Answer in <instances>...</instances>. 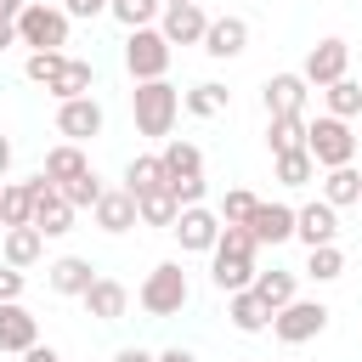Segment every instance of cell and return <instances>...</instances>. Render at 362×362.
<instances>
[{"label": "cell", "instance_id": "29", "mask_svg": "<svg viewBox=\"0 0 362 362\" xmlns=\"http://www.w3.org/2000/svg\"><path fill=\"white\" fill-rule=\"evenodd\" d=\"M170 175H164V164H158V153H136L130 164H124V192L130 198H141V192H153V187H164Z\"/></svg>", "mask_w": 362, "mask_h": 362}, {"label": "cell", "instance_id": "11", "mask_svg": "<svg viewBox=\"0 0 362 362\" xmlns=\"http://www.w3.org/2000/svg\"><path fill=\"white\" fill-rule=\"evenodd\" d=\"M204 28H209V17H204L198 0H187V6H164V11H158V34L170 40V51H175V45H204Z\"/></svg>", "mask_w": 362, "mask_h": 362}, {"label": "cell", "instance_id": "1", "mask_svg": "<svg viewBox=\"0 0 362 362\" xmlns=\"http://www.w3.org/2000/svg\"><path fill=\"white\" fill-rule=\"evenodd\" d=\"M255 255H260V243L249 238V226H221V238H215V249H209V283L221 288V294H238V288H249L255 283Z\"/></svg>", "mask_w": 362, "mask_h": 362}, {"label": "cell", "instance_id": "23", "mask_svg": "<svg viewBox=\"0 0 362 362\" xmlns=\"http://www.w3.org/2000/svg\"><path fill=\"white\" fill-rule=\"evenodd\" d=\"M40 255H45V238H40L34 226H11V232L0 238V260H6V266H17V272H28Z\"/></svg>", "mask_w": 362, "mask_h": 362}, {"label": "cell", "instance_id": "20", "mask_svg": "<svg viewBox=\"0 0 362 362\" xmlns=\"http://www.w3.org/2000/svg\"><path fill=\"white\" fill-rule=\"evenodd\" d=\"M90 215H96V226H102V232H113V238H119V232H130V226H136V198H130L124 187H107V192L96 198V209H90Z\"/></svg>", "mask_w": 362, "mask_h": 362}, {"label": "cell", "instance_id": "16", "mask_svg": "<svg viewBox=\"0 0 362 362\" xmlns=\"http://www.w3.org/2000/svg\"><path fill=\"white\" fill-rule=\"evenodd\" d=\"M204 51H209L215 62L243 57V51H249V23H243V17H209V28H204Z\"/></svg>", "mask_w": 362, "mask_h": 362}, {"label": "cell", "instance_id": "48", "mask_svg": "<svg viewBox=\"0 0 362 362\" xmlns=\"http://www.w3.org/2000/svg\"><path fill=\"white\" fill-rule=\"evenodd\" d=\"M11 170V136H0V175Z\"/></svg>", "mask_w": 362, "mask_h": 362}, {"label": "cell", "instance_id": "21", "mask_svg": "<svg viewBox=\"0 0 362 362\" xmlns=\"http://www.w3.org/2000/svg\"><path fill=\"white\" fill-rule=\"evenodd\" d=\"M90 170V158L79 153V141H62V147H51L45 153V164H40V175L51 181V187H68V181H79Z\"/></svg>", "mask_w": 362, "mask_h": 362}, {"label": "cell", "instance_id": "34", "mask_svg": "<svg viewBox=\"0 0 362 362\" xmlns=\"http://www.w3.org/2000/svg\"><path fill=\"white\" fill-rule=\"evenodd\" d=\"M266 147H272V158L305 147V119H266Z\"/></svg>", "mask_w": 362, "mask_h": 362}, {"label": "cell", "instance_id": "22", "mask_svg": "<svg viewBox=\"0 0 362 362\" xmlns=\"http://www.w3.org/2000/svg\"><path fill=\"white\" fill-rule=\"evenodd\" d=\"M226 317H232V328H238V334H266V328H272V311L260 305V294H255V288L226 294Z\"/></svg>", "mask_w": 362, "mask_h": 362}, {"label": "cell", "instance_id": "13", "mask_svg": "<svg viewBox=\"0 0 362 362\" xmlns=\"http://www.w3.org/2000/svg\"><path fill=\"white\" fill-rule=\"evenodd\" d=\"M57 130H62L68 141L102 136V102H96V96H74V102H57Z\"/></svg>", "mask_w": 362, "mask_h": 362}, {"label": "cell", "instance_id": "35", "mask_svg": "<svg viewBox=\"0 0 362 362\" xmlns=\"http://www.w3.org/2000/svg\"><path fill=\"white\" fill-rule=\"evenodd\" d=\"M322 96H328V113H334V119H345V124L362 113V85H356V79H339V85H328Z\"/></svg>", "mask_w": 362, "mask_h": 362}, {"label": "cell", "instance_id": "4", "mask_svg": "<svg viewBox=\"0 0 362 362\" xmlns=\"http://www.w3.org/2000/svg\"><path fill=\"white\" fill-rule=\"evenodd\" d=\"M187 300H192V288H187L181 260H158V266L147 272V283L136 288V305H141L147 317H175Z\"/></svg>", "mask_w": 362, "mask_h": 362}, {"label": "cell", "instance_id": "30", "mask_svg": "<svg viewBox=\"0 0 362 362\" xmlns=\"http://www.w3.org/2000/svg\"><path fill=\"white\" fill-rule=\"evenodd\" d=\"M28 215H34V192H28V181H6V187H0V232L28 226Z\"/></svg>", "mask_w": 362, "mask_h": 362}, {"label": "cell", "instance_id": "46", "mask_svg": "<svg viewBox=\"0 0 362 362\" xmlns=\"http://www.w3.org/2000/svg\"><path fill=\"white\" fill-rule=\"evenodd\" d=\"M23 6H28V0H0V23H17V17H23Z\"/></svg>", "mask_w": 362, "mask_h": 362}, {"label": "cell", "instance_id": "10", "mask_svg": "<svg viewBox=\"0 0 362 362\" xmlns=\"http://www.w3.org/2000/svg\"><path fill=\"white\" fill-rule=\"evenodd\" d=\"M305 79L300 74H272L260 85V102H266V119H305Z\"/></svg>", "mask_w": 362, "mask_h": 362}, {"label": "cell", "instance_id": "41", "mask_svg": "<svg viewBox=\"0 0 362 362\" xmlns=\"http://www.w3.org/2000/svg\"><path fill=\"white\" fill-rule=\"evenodd\" d=\"M11 300H23V272L0 260V305H11Z\"/></svg>", "mask_w": 362, "mask_h": 362}, {"label": "cell", "instance_id": "28", "mask_svg": "<svg viewBox=\"0 0 362 362\" xmlns=\"http://www.w3.org/2000/svg\"><path fill=\"white\" fill-rule=\"evenodd\" d=\"M181 107H187L192 119H215V113H226V107H232V90H226V85H215V79H204V85L181 90Z\"/></svg>", "mask_w": 362, "mask_h": 362}, {"label": "cell", "instance_id": "36", "mask_svg": "<svg viewBox=\"0 0 362 362\" xmlns=\"http://www.w3.org/2000/svg\"><path fill=\"white\" fill-rule=\"evenodd\" d=\"M311 175H317V164H311V153H305V147L277 153V181H283V187H305Z\"/></svg>", "mask_w": 362, "mask_h": 362}, {"label": "cell", "instance_id": "2", "mask_svg": "<svg viewBox=\"0 0 362 362\" xmlns=\"http://www.w3.org/2000/svg\"><path fill=\"white\" fill-rule=\"evenodd\" d=\"M130 113H136V130L153 136V141H170L175 130V113H181V90L170 79H147L130 90Z\"/></svg>", "mask_w": 362, "mask_h": 362}, {"label": "cell", "instance_id": "33", "mask_svg": "<svg viewBox=\"0 0 362 362\" xmlns=\"http://www.w3.org/2000/svg\"><path fill=\"white\" fill-rule=\"evenodd\" d=\"M107 11H113L124 28H158L164 0H107Z\"/></svg>", "mask_w": 362, "mask_h": 362}, {"label": "cell", "instance_id": "3", "mask_svg": "<svg viewBox=\"0 0 362 362\" xmlns=\"http://www.w3.org/2000/svg\"><path fill=\"white\" fill-rule=\"evenodd\" d=\"M305 153L317 170H339V164H356V130L334 113L322 119H305Z\"/></svg>", "mask_w": 362, "mask_h": 362}, {"label": "cell", "instance_id": "43", "mask_svg": "<svg viewBox=\"0 0 362 362\" xmlns=\"http://www.w3.org/2000/svg\"><path fill=\"white\" fill-rule=\"evenodd\" d=\"M153 362H198V356H192V351H187V345H170V351H158V356H153Z\"/></svg>", "mask_w": 362, "mask_h": 362}, {"label": "cell", "instance_id": "24", "mask_svg": "<svg viewBox=\"0 0 362 362\" xmlns=\"http://www.w3.org/2000/svg\"><path fill=\"white\" fill-rule=\"evenodd\" d=\"M158 164H164V175H170V181H187V175H204V153H198V141H181V136H170V141H164V153H158Z\"/></svg>", "mask_w": 362, "mask_h": 362}, {"label": "cell", "instance_id": "32", "mask_svg": "<svg viewBox=\"0 0 362 362\" xmlns=\"http://www.w3.org/2000/svg\"><path fill=\"white\" fill-rule=\"evenodd\" d=\"M305 277H317V283L345 277V249H339V243H317V249L305 255Z\"/></svg>", "mask_w": 362, "mask_h": 362}, {"label": "cell", "instance_id": "8", "mask_svg": "<svg viewBox=\"0 0 362 362\" xmlns=\"http://www.w3.org/2000/svg\"><path fill=\"white\" fill-rule=\"evenodd\" d=\"M28 192H34V215H28V226H34L40 238H62V232H74V204H68L45 175H34Z\"/></svg>", "mask_w": 362, "mask_h": 362}, {"label": "cell", "instance_id": "37", "mask_svg": "<svg viewBox=\"0 0 362 362\" xmlns=\"http://www.w3.org/2000/svg\"><path fill=\"white\" fill-rule=\"evenodd\" d=\"M255 204H260V198H255L249 187H232V192L221 198V226H249V215H255Z\"/></svg>", "mask_w": 362, "mask_h": 362}, {"label": "cell", "instance_id": "19", "mask_svg": "<svg viewBox=\"0 0 362 362\" xmlns=\"http://www.w3.org/2000/svg\"><path fill=\"white\" fill-rule=\"evenodd\" d=\"M45 283H51L57 294H74V300H79V294L96 283V266H90L85 255H62V260H51V266H45Z\"/></svg>", "mask_w": 362, "mask_h": 362}, {"label": "cell", "instance_id": "42", "mask_svg": "<svg viewBox=\"0 0 362 362\" xmlns=\"http://www.w3.org/2000/svg\"><path fill=\"white\" fill-rule=\"evenodd\" d=\"M62 11H68V23H74V17H102L107 0H62Z\"/></svg>", "mask_w": 362, "mask_h": 362}, {"label": "cell", "instance_id": "18", "mask_svg": "<svg viewBox=\"0 0 362 362\" xmlns=\"http://www.w3.org/2000/svg\"><path fill=\"white\" fill-rule=\"evenodd\" d=\"M249 238H255V243H288V238H294V209H288V204H255Z\"/></svg>", "mask_w": 362, "mask_h": 362}, {"label": "cell", "instance_id": "14", "mask_svg": "<svg viewBox=\"0 0 362 362\" xmlns=\"http://www.w3.org/2000/svg\"><path fill=\"white\" fill-rule=\"evenodd\" d=\"M294 238L305 243V249H317V243H334L339 238V209L334 204H305V209H294Z\"/></svg>", "mask_w": 362, "mask_h": 362}, {"label": "cell", "instance_id": "15", "mask_svg": "<svg viewBox=\"0 0 362 362\" xmlns=\"http://www.w3.org/2000/svg\"><path fill=\"white\" fill-rule=\"evenodd\" d=\"M28 345H40V322H34V311H28L23 300H11V305H0V351H11V356H23Z\"/></svg>", "mask_w": 362, "mask_h": 362}, {"label": "cell", "instance_id": "27", "mask_svg": "<svg viewBox=\"0 0 362 362\" xmlns=\"http://www.w3.org/2000/svg\"><path fill=\"white\" fill-rule=\"evenodd\" d=\"M90 85H96V68H90V62H79V57H68V62H62V74H57L45 90H51L57 102H74V96H90Z\"/></svg>", "mask_w": 362, "mask_h": 362}, {"label": "cell", "instance_id": "47", "mask_svg": "<svg viewBox=\"0 0 362 362\" xmlns=\"http://www.w3.org/2000/svg\"><path fill=\"white\" fill-rule=\"evenodd\" d=\"M6 45H17V23H0V51Z\"/></svg>", "mask_w": 362, "mask_h": 362}, {"label": "cell", "instance_id": "9", "mask_svg": "<svg viewBox=\"0 0 362 362\" xmlns=\"http://www.w3.org/2000/svg\"><path fill=\"white\" fill-rule=\"evenodd\" d=\"M345 68H351V45H345V40H317V45L305 51L300 79H305V85H317V90H328V85H339V79H345Z\"/></svg>", "mask_w": 362, "mask_h": 362}, {"label": "cell", "instance_id": "5", "mask_svg": "<svg viewBox=\"0 0 362 362\" xmlns=\"http://www.w3.org/2000/svg\"><path fill=\"white\" fill-rule=\"evenodd\" d=\"M17 45H28V51H62L68 45V11L45 6V0H28L23 17H17Z\"/></svg>", "mask_w": 362, "mask_h": 362}, {"label": "cell", "instance_id": "38", "mask_svg": "<svg viewBox=\"0 0 362 362\" xmlns=\"http://www.w3.org/2000/svg\"><path fill=\"white\" fill-rule=\"evenodd\" d=\"M62 62H68V51H28V62H23V74H28L34 85H51V79L62 74Z\"/></svg>", "mask_w": 362, "mask_h": 362}, {"label": "cell", "instance_id": "17", "mask_svg": "<svg viewBox=\"0 0 362 362\" xmlns=\"http://www.w3.org/2000/svg\"><path fill=\"white\" fill-rule=\"evenodd\" d=\"M79 300H85V311H90L96 322H119V317L130 311V288H124L119 277H96Z\"/></svg>", "mask_w": 362, "mask_h": 362}, {"label": "cell", "instance_id": "49", "mask_svg": "<svg viewBox=\"0 0 362 362\" xmlns=\"http://www.w3.org/2000/svg\"><path fill=\"white\" fill-rule=\"evenodd\" d=\"M164 6H187V0H164Z\"/></svg>", "mask_w": 362, "mask_h": 362}, {"label": "cell", "instance_id": "12", "mask_svg": "<svg viewBox=\"0 0 362 362\" xmlns=\"http://www.w3.org/2000/svg\"><path fill=\"white\" fill-rule=\"evenodd\" d=\"M175 238H181V249L187 255H209L215 249V238H221V215L215 209H204V204H192V209H181L175 215V226H170Z\"/></svg>", "mask_w": 362, "mask_h": 362}, {"label": "cell", "instance_id": "45", "mask_svg": "<svg viewBox=\"0 0 362 362\" xmlns=\"http://www.w3.org/2000/svg\"><path fill=\"white\" fill-rule=\"evenodd\" d=\"M113 362H153V351H141V345H124Z\"/></svg>", "mask_w": 362, "mask_h": 362}, {"label": "cell", "instance_id": "25", "mask_svg": "<svg viewBox=\"0 0 362 362\" xmlns=\"http://www.w3.org/2000/svg\"><path fill=\"white\" fill-rule=\"evenodd\" d=\"M322 204H334V209H345V204H362V170H356V164L322 170Z\"/></svg>", "mask_w": 362, "mask_h": 362}, {"label": "cell", "instance_id": "40", "mask_svg": "<svg viewBox=\"0 0 362 362\" xmlns=\"http://www.w3.org/2000/svg\"><path fill=\"white\" fill-rule=\"evenodd\" d=\"M170 187V198L181 204V209H192V204H204V175H187V181H164Z\"/></svg>", "mask_w": 362, "mask_h": 362}, {"label": "cell", "instance_id": "26", "mask_svg": "<svg viewBox=\"0 0 362 362\" xmlns=\"http://www.w3.org/2000/svg\"><path fill=\"white\" fill-rule=\"evenodd\" d=\"M249 288L260 294V305H266V311H283L288 300H300L294 272H277V266H272V272H255V283H249Z\"/></svg>", "mask_w": 362, "mask_h": 362}, {"label": "cell", "instance_id": "50", "mask_svg": "<svg viewBox=\"0 0 362 362\" xmlns=\"http://www.w3.org/2000/svg\"><path fill=\"white\" fill-rule=\"evenodd\" d=\"M356 153H362V130H356Z\"/></svg>", "mask_w": 362, "mask_h": 362}, {"label": "cell", "instance_id": "7", "mask_svg": "<svg viewBox=\"0 0 362 362\" xmlns=\"http://www.w3.org/2000/svg\"><path fill=\"white\" fill-rule=\"evenodd\" d=\"M328 305L322 300H288L283 311H272V334L283 339V345H305V339H317L322 328H328Z\"/></svg>", "mask_w": 362, "mask_h": 362}, {"label": "cell", "instance_id": "44", "mask_svg": "<svg viewBox=\"0 0 362 362\" xmlns=\"http://www.w3.org/2000/svg\"><path fill=\"white\" fill-rule=\"evenodd\" d=\"M23 362H62V356H57L51 345H28V351H23Z\"/></svg>", "mask_w": 362, "mask_h": 362}, {"label": "cell", "instance_id": "31", "mask_svg": "<svg viewBox=\"0 0 362 362\" xmlns=\"http://www.w3.org/2000/svg\"><path fill=\"white\" fill-rule=\"evenodd\" d=\"M175 215H181V204L170 198V187H153V192L136 198V221L141 226H175Z\"/></svg>", "mask_w": 362, "mask_h": 362}, {"label": "cell", "instance_id": "39", "mask_svg": "<svg viewBox=\"0 0 362 362\" xmlns=\"http://www.w3.org/2000/svg\"><path fill=\"white\" fill-rule=\"evenodd\" d=\"M57 192H62V198H68V204H74V209H96V198H102V192H107V187H102V181H96V170H85V175H79V181H68V187H57Z\"/></svg>", "mask_w": 362, "mask_h": 362}, {"label": "cell", "instance_id": "6", "mask_svg": "<svg viewBox=\"0 0 362 362\" xmlns=\"http://www.w3.org/2000/svg\"><path fill=\"white\" fill-rule=\"evenodd\" d=\"M124 68H130L136 85L164 79V74H170V40H164L158 28H130V40H124Z\"/></svg>", "mask_w": 362, "mask_h": 362}]
</instances>
